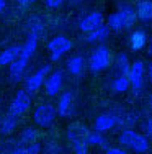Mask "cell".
Instances as JSON below:
<instances>
[{
	"instance_id": "obj_1",
	"label": "cell",
	"mask_w": 152,
	"mask_h": 154,
	"mask_svg": "<svg viewBox=\"0 0 152 154\" xmlns=\"http://www.w3.org/2000/svg\"><path fill=\"white\" fill-rule=\"evenodd\" d=\"M90 131L84 123L74 122L67 126V139L72 146L74 154H88L90 143H88Z\"/></svg>"
},
{
	"instance_id": "obj_2",
	"label": "cell",
	"mask_w": 152,
	"mask_h": 154,
	"mask_svg": "<svg viewBox=\"0 0 152 154\" xmlns=\"http://www.w3.org/2000/svg\"><path fill=\"white\" fill-rule=\"evenodd\" d=\"M137 20V12L134 7L131 5H121L116 12H113L106 20V25L110 26V30L113 31H124L134 26Z\"/></svg>"
},
{
	"instance_id": "obj_3",
	"label": "cell",
	"mask_w": 152,
	"mask_h": 154,
	"mask_svg": "<svg viewBox=\"0 0 152 154\" xmlns=\"http://www.w3.org/2000/svg\"><path fill=\"white\" fill-rule=\"evenodd\" d=\"M118 141L123 148L129 149V151L136 154H147L152 144L149 143V138L142 133H137L134 130H124L119 133Z\"/></svg>"
},
{
	"instance_id": "obj_4",
	"label": "cell",
	"mask_w": 152,
	"mask_h": 154,
	"mask_svg": "<svg viewBox=\"0 0 152 154\" xmlns=\"http://www.w3.org/2000/svg\"><path fill=\"white\" fill-rule=\"evenodd\" d=\"M111 64V51L106 46H98L97 49H93V53L90 54L88 59V67L93 74H100L105 69H108Z\"/></svg>"
},
{
	"instance_id": "obj_5",
	"label": "cell",
	"mask_w": 152,
	"mask_h": 154,
	"mask_svg": "<svg viewBox=\"0 0 152 154\" xmlns=\"http://www.w3.org/2000/svg\"><path fill=\"white\" fill-rule=\"evenodd\" d=\"M57 115H59V113H57V108L54 107V105L43 103V105H39V107H36L34 113H33V120L38 126L48 128L54 123V120H56Z\"/></svg>"
},
{
	"instance_id": "obj_6",
	"label": "cell",
	"mask_w": 152,
	"mask_h": 154,
	"mask_svg": "<svg viewBox=\"0 0 152 154\" xmlns=\"http://www.w3.org/2000/svg\"><path fill=\"white\" fill-rule=\"evenodd\" d=\"M30 107H31V94L26 92V90H18L15 94V97H13L12 103H10L8 113L20 118V116H23L30 110Z\"/></svg>"
},
{
	"instance_id": "obj_7",
	"label": "cell",
	"mask_w": 152,
	"mask_h": 154,
	"mask_svg": "<svg viewBox=\"0 0 152 154\" xmlns=\"http://www.w3.org/2000/svg\"><path fill=\"white\" fill-rule=\"evenodd\" d=\"M49 74H51V64L43 66L41 69H38L34 74H31L25 80V90L30 94H36L43 87V84H46V79L49 77Z\"/></svg>"
},
{
	"instance_id": "obj_8",
	"label": "cell",
	"mask_w": 152,
	"mask_h": 154,
	"mask_svg": "<svg viewBox=\"0 0 152 154\" xmlns=\"http://www.w3.org/2000/svg\"><path fill=\"white\" fill-rule=\"evenodd\" d=\"M70 49H72V41L66 36H56L48 43V51L51 53V61L52 62L59 61Z\"/></svg>"
},
{
	"instance_id": "obj_9",
	"label": "cell",
	"mask_w": 152,
	"mask_h": 154,
	"mask_svg": "<svg viewBox=\"0 0 152 154\" xmlns=\"http://www.w3.org/2000/svg\"><path fill=\"white\" fill-rule=\"evenodd\" d=\"M129 82H131V89L134 94H139L146 82V66L142 61L133 62L131 71H129Z\"/></svg>"
},
{
	"instance_id": "obj_10",
	"label": "cell",
	"mask_w": 152,
	"mask_h": 154,
	"mask_svg": "<svg viewBox=\"0 0 152 154\" xmlns=\"http://www.w3.org/2000/svg\"><path fill=\"white\" fill-rule=\"evenodd\" d=\"M118 125V116L115 113H100L97 116V120L93 122V130L98 131V133H106V131H111L115 126Z\"/></svg>"
},
{
	"instance_id": "obj_11",
	"label": "cell",
	"mask_w": 152,
	"mask_h": 154,
	"mask_svg": "<svg viewBox=\"0 0 152 154\" xmlns=\"http://www.w3.org/2000/svg\"><path fill=\"white\" fill-rule=\"evenodd\" d=\"M101 25H105V17L101 12H92L88 13L87 17H84L80 20V23H79V28H80V31H84L85 35L93 30H97V28H100Z\"/></svg>"
},
{
	"instance_id": "obj_12",
	"label": "cell",
	"mask_w": 152,
	"mask_h": 154,
	"mask_svg": "<svg viewBox=\"0 0 152 154\" xmlns=\"http://www.w3.org/2000/svg\"><path fill=\"white\" fill-rule=\"evenodd\" d=\"M74 94L70 92V90H66V92L61 94L59 100H57V113H59V116H62V118H67V116H70L72 113H74Z\"/></svg>"
},
{
	"instance_id": "obj_13",
	"label": "cell",
	"mask_w": 152,
	"mask_h": 154,
	"mask_svg": "<svg viewBox=\"0 0 152 154\" xmlns=\"http://www.w3.org/2000/svg\"><path fill=\"white\" fill-rule=\"evenodd\" d=\"M62 85H64V74L61 71H54V72H51L49 77L46 79L44 90L49 97H54V95H57L61 92Z\"/></svg>"
},
{
	"instance_id": "obj_14",
	"label": "cell",
	"mask_w": 152,
	"mask_h": 154,
	"mask_svg": "<svg viewBox=\"0 0 152 154\" xmlns=\"http://www.w3.org/2000/svg\"><path fill=\"white\" fill-rule=\"evenodd\" d=\"M21 54V46H10L0 53V66H12Z\"/></svg>"
},
{
	"instance_id": "obj_15",
	"label": "cell",
	"mask_w": 152,
	"mask_h": 154,
	"mask_svg": "<svg viewBox=\"0 0 152 154\" xmlns=\"http://www.w3.org/2000/svg\"><path fill=\"white\" fill-rule=\"evenodd\" d=\"M147 45V35L144 30H136L129 36V48L133 51H141L144 46Z\"/></svg>"
},
{
	"instance_id": "obj_16",
	"label": "cell",
	"mask_w": 152,
	"mask_h": 154,
	"mask_svg": "<svg viewBox=\"0 0 152 154\" xmlns=\"http://www.w3.org/2000/svg\"><path fill=\"white\" fill-rule=\"evenodd\" d=\"M16 125H18V118H16V116H13L12 113H7V115L0 120V134H3V136L12 134L13 131H15Z\"/></svg>"
},
{
	"instance_id": "obj_17",
	"label": "cell",
	"mask_w": 152,
	"mask_h": 154,
	"mask_svg": "<svg viewBox=\"0 0 152 154\" xmlns=\"http://www.w3.org/2000/svg\"><path fill=\"white\" fill-rule=\"evenodd\" d=\"M136 12L141 21H152V0H139Z\"/></svg>"
},
{
	"instance_id": "obj_18",
	"label": "cell",
	"mask_w": 152,
	"mask_h": 154,
	"mask_svg": "<svg viewBox=\"0 0 152 154\" xmlns=\"http://www.w3.org/2000/svg\"><path fill=\"white\" fill-rule=\"evenodd\" d=\"M108 35H110V26H108V25H101L100 28H97V30H93V31H90V33H87L85 39L88 43H98V41L106 39Z\"/></svg>"
},
{
	"instance_id": "obj_19",
	"label": "cell",
	"mask_w": 152,
	"mask_h": 154,
	"mask_svg": "<svg viewBox=\"0 0 152 154\" xmlns=\"http://www.w3.org/2000/svg\"><path fill=\"white\" fill-rule=\"evenodd\" d=\"M131 87V82H129V75H123L118 74L115 77V80L111 82V89H113L115 94H124L126 90Z\"/></svg>"
},
{
	"instance_id": "obj_20",
	"label": "cell",
	"mask_w": 152,
	"mask_h": 154,
	"mask_svg": "<svg viewBox=\"0 0 152 154\" xmlns=\"http://www.w3.org/2000/svg\"><path fill=\"white\" fill-rule=\"evenodd\" d=\"M38 138H39L38 131H36L34 128L28 126L21 131V134H20V138H18L16 143L18 144H34V143H38Z\"/></svg>"
},
{
	"instance_id": "obj_21",
	"label": "cell",
	"mask_w": 152,
	"mask_h": 154,
	"mask_svg": "<svg viewBox=\"0 0 152 154\" xmlns=\"http://www.w3.org/2000/svg\"><path fill=\"white\" fill-rule=\"evenodd\" d=\"M41 152V144L34 143V144H16L12 149V154H39Z\"/></svg>"
},
{
	"instance_id": "obj_22",
	"label": "cell",
	"mask_w": 152,
	"mask_h": 154,
	"mask_svg": "<svg viewBox=\"0 0 152 154\" xmlns=\"http://www.w3.org/2000/svg\"><path fill=\"white\" fill-rule=\"evenodd\" d=\"M67 71L72 75H79L84 71V57L82 56H74L67 61Z\"/></svg>"
},
{
	"instance_id": "obj_23",
	"label": "cell",
	"mask_w": 152,
	"mask_h": 154,
	"mask_svg": "<svg viewBox=\"0 0 152 154\" xmlns=\"http://www.w3.org/2000/svg\"><path fill=\"white\" fill-rule=\"evenodd\" d=\"M116 69H118V74H123V75H129V71H131V66L129 64V59L124 53H119L116 56Z\"/></svg>"
},
{
	"instance_id": "obj_24",
	"label": "cell",
	"mask_w": 152,
	"mask_h": 154,
	"mask_svg": "<svg viewBox=\"0 0 152 154\" xmlns=\"http://www.w3.org/2000/svg\"><path fill=\"white\" fill-rule=\"evenodd\" d=\"M88 143L90 146H100V148L108 149L110 146L106 144V139L103 138V133H98V131H90V136H88Z\"/></svg>"
},
{
	"instance_id": "obj_25",
	"label": "cell",
	"mask_w": 152,
	"mask_h": 154,
	"mask_svg": "<svg viewBox=\"0 0 152 154\" xmlns=\"http://www.w3.org/2000/svg\"><path fill=\"white\" fill-rule=\"evenodd\" d=\"M142 130H144V134H146V136H152V116L142 125Z\"/></svg>"
},
{
	"instance_id": "obj_26",
	"label": "cell",
	"mask_w": 152,
	"mask_h": 154,
	"mask_svg": "<svg viewBox=\"0 0 152 154\" xmlns=\"http://www.w3.org/2000/svg\"><path fill=\"white\" fill-rule=\"evenodd\" d=\"M66 0H46V7L48 8H59Z\"/></svg>"
},
{
	"instance_id": "obj_27",
	"label": "cell",
	"mask_w": 152,
	"mask_h": 154,
	"mask_svg": "<svg viewBox=\"0 0 152 154\" xmlns=\"http://www.w3.org/2000/svg\"><path fill=\"white\" fill-rule=\"evenodd\" d=\"M106 154H129V152L126 151V149H123V148H108Z\"/></svg>"
},
{
	"instance_id": "obj_28",
	"label": "cell",
	"mask_w": 152,
	"mask_h": 154,
	"mask_svg": "<svg viewBox=\"0 0 152 154\" xmlns=\"http://www.w3.org/2000/svg\"><path fill=\"white\" fill-rule=\"evenodd\" d=\"M15 2H16L20 7H28V5H31V3H34L36 0H15Z\"/></svg>"
},
{
	"instance_id": "obj_29",
	"label": "cell",
	"mask_w": 152,
	"mask_h": 154,
	"mask_svg": "<svg viewBox=\"0 0 152 154\" xmlns=\"http://www.w3.org/2000/svg\"><path fill=\"white\" fill-rule=\"evenodd\" d=\"M5 7H7V2L5 0H0V15L5 12Z\"/></svg>"
},
{
	"instance_id": "obj_30",
	"label": "cell",
	"mask_w": 152,
	"mask_h": 154,
	"mask_svg": "<svg viewBox=\"0 0 152 154\" xmlns=\"http://www.w3.org/2000/svg\"><path fill=\"white\" fill-rule=\"evenodd\" d=\"M149 79H151V82H152V61H151V64H149Z\"/></svg>"
},
{
	"instance_id": "obj_31",
	"label": "cell",
	"mask_w": 152,
	"mask_h": 154,
	"mask_svg": "<svg viewBox=\"0 0 152 154\" xmlns=\"http://www.w3.org/2000/svg\"><path fill=\"white\" fill-rule=\"evenodd\" d=\"M149 103H151V110H152V94H151V98H149Z\"/></svg>"
}]
</instances>
